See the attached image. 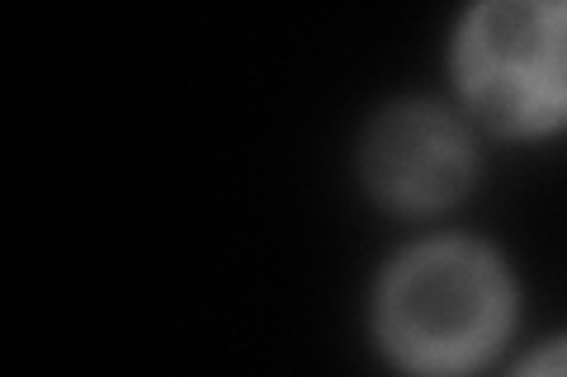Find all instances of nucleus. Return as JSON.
<instances>
[{
    "instance_id": "1",
    "label": "nucleus",
    "mask_w": 567,
    "mask_h": 377,
    "mask_svg": "<svg viewBox=\"0 0 567 377\" xmlns=\"http://www.w3.org/2000/svg\"><path fill=\"white\" fill-rule=\"evenodd\" d=\"M511 316L506 274L483 245L435 241L412 250L383 283L379 326L412 373L454 377L483 364Z\"/></svg>"
},
{
    "instance_id": "2",
    "label": "nucleus",
    "mask_w": 567,
    "mask_h": 377,
    "mask_svg": "<svg viewBox=\"0 0 567 377\" xmlns=\"http://www.w3.org/2000/svg\"><path fill=\"white\" fill-rule=\"evenodd\" d=\"M458 76L473 109L506 133L567 118V0H496L458 33Z\"/></svg>"
},
{
    "instance_id": "3",
    "label": "nucleus",
    "mask_w": 567,
    "mask_h": 377,
    "mask_svg": "<svg viewBox=\"0 0 567 377\" xmlns=\"http://www.w3.org/2000/svg\"><path fill=\"white\" fill-rule=\"evenodd\" d=\"M369 179L402 208H435L468 179L464 128L440 109H393L369 137Z\"/></svg>"
},
{
    "instance_id": "4",
    "label": "nucleus",
    "mask_w": 567,
    "mask_h": 377,
    "mask_svg": "<svg viewBox=\"0 0 567 377\" xmlns=\"http://www.w3.org/2000/svg\"><path fill=\"white\" fill-rule=\"evenodd\" d=\"M516 377H567V345H554V349H544L539 358H529Z\"/></svg>"
}]
</instances>
